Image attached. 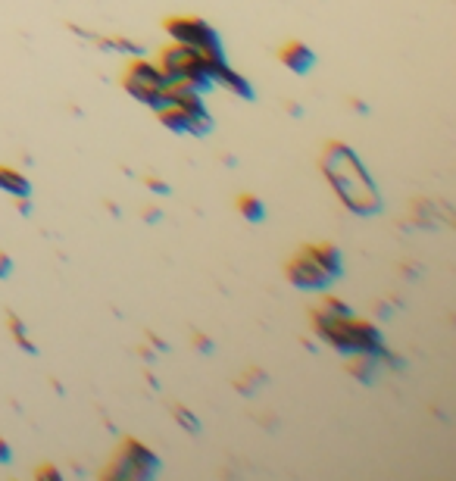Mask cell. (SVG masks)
I'll list each match as a JSON object with an SVG mask.
<instances>
[{"mask_svg": "<svg viewBox=\"0 0 456 481\" xmlns=\"http://www.w3.org/2000/svg\"><path fill=\"white\" fill-rule=\"evenodd\" d=\"M225 66V56H212L203 54L197 47L172 41L169 47L160 54V69L166 72L169 87H185V91H210L216 85V72Z\"/></svg>", "mask_w": 456, "mask_h": 481, "instance_id": "cell-3", "label": "cell"}, {"mask_svg": "<svg viewBox=\"0 0 456 481\" xmlns=\"http://www.w3.org/2000/svg\"><path fill=\"white\" fill-rule=\"evenodd\" d=\"M322 172H326L332 191L341 197V203L350 213L378 216L385 210V200H381V191L375 185L372 172L366 169V163L347 144L341 141L326 144V150H322Z\"/></svg>", "mask_w": 456, "mask_h": 481, "instance_id": "cell-1", "label": "cell"}, {"mask_svg": "<svg viewBox=\"0 0 456 481\" xmlns=\"http://www.w3.org/2000/svg\"><path fill=\"white\" fill-rule=\"evenodd\" d=\"M0 191H6L13 197H28L32 194V181L22 172L10 169V166H0Z\"/></svg>", "mask_w": 456, "mask_h": 481, "instance_id": "cell-12", "label": "cell"}, {"mask_svg": "<svg viewBox=\"0 0 456 481\" xmlns=\"http://www.w3.org/2000/svg\"><path fill=\"white\" fill-rule=\"evenodd\" d=\"M163 28L169 32V38H172V41L188 44V47H197V50H203V54H212V56H225L223 38H219V32L210 26L207 19L172 16V19L163 22Z\"/></svg>", "mask_w": 456, "mask_h": 481, "instance_id": "cell-6", "label": "cell"}, {"mask_svg": "<svg viewBox=\"0 0 456 481\" xmlns=\"http://www.w3.org/2000/svg\"><path fill=\"white\" fill-rule=\"evenodd\" d=\"M306 251H310L313 257L319 260V266L326 269L332 279H341V275H344V257H341V251H337L332 240H319V244H310Z\"/></svg>", "mask_w": 456, "mask_h": 481, "instance_id": "cell-10", "label": "cell"}, {"mask_svg": "<svg viewBox=\"0 0 456 481\" xmlns=\"http://www.w3.org/2000/svg\"><path fill=\"white\" fill-rule=\"evenodd\" d=\"M378 356H372V353H353L350 356V375H357L363 384H372V378H375V369H378Z\"/></svg>", "mask_w": 456, "mask_h": 481, "instance_id": "cell-13", "label": "cell"}, {"mask_svg": "<svg viewBox=\"0 0 456 481\" xmlns=\"http://www.w3.org/2000/svg\"><path fill=\"white\" fill-rule=\"evenodd\" d=\"M147 188H150V191H157V194H169V185H163L160 179H147Z\"/></svg>", "mask_w": 456, "mask_h": 481, "instance_id": "cell-19", "label": "cell"}, {"mask_svg": "<svg viewBox=\"0 0 456 481\" xmlns=\"http://www.w3.org/2000/svg\"><path fill=\"white\" fill-rule=\"evenodd\" d=\"M10 454H13L10 444H6L4 437H0V463H6V459H10Z\"/></svg>", "mask_w": 456, "mask_h": 481, "instance_id": "cell-21", "label": "cell"}, {"mask_svg": "<svg viewBox=\"0 0 456 481\" xmlns=\"http://www.w3.org/2000/svg\"><path fill=\"white\" fill-rule=\"evenodd\" d=\"M278 60H282L285 66H288L291 72H297V76H306V72L313 69L316 56H313V50L306 47V44L291 41V44H285V47L278 50Z\"/></svg>", "mask_w": 456, "mask_h": 481, "instance_id": "cell-9", "label": "cell"}, {"mask_svg": "<svg viewBox=\"0 0 456 481\" xmlns=\"http://www.w3.org/2000/svg\"><path fill=\"white\" fill-rule=\"evenodd\" d=\"M160 472V459L153 454L150 447H144L141 441H135V437H129V441L122 444V450L116 454V463L109 466L104 472L107 478H153Z\"/></svg>", "mask_w": 456, "mask_h": 481, "instance_id": "cell-7", "label": "cell"}, {"mask_svg": "<svg viewBox=\"0 0 456 481\" xmlns=\"http://www.w3.org/2000/svg\"><path fill=\"white\" fill-rule=\"evenodd\" d=\"M313 332L319 334V341H326L328 347L337 350L344 356L353 353H372L381 360L385 353V338H381V328L369 322V319L353 316H328L326 310L316 306L313 310Z\"/></svg>", "mask_w": 456, "mask_h": 481, "instance_id": "cell-2", "label": "cell"}, {"mask_svg": "<svg viewBox=\"0 0 456 481\" xmlns=\"http://www.w3.org/2000/svg\"><path fill=\"white\" fill-rule=\"evenodd\" d=\"M216 85H223L225 91H232L234 97H241V100H254L256 97V91H254V85L247 82L244 76H241V72H234L232 66H223V69L216 72Z\"/></svg>", "mask_w": 456, "mask_h": 481, "instance_id": "cell-11", "label": "cell"}, {"mask_svg": "<svg viewBox=\"0 0 456 481\" xmlns=\"http://www.w3.org/2000/svg\"><path fill=\"white\" fill-rule=\"evenodd\" d=\"M13 272V262H10V257L6 253H0V279H6V275Z\"/></svg>", "mask_w": 456, "mask_h": 481, "instance_id": "cell-18", "label": "cell"}, {"mask_svg": "<svg viewBox=\"0 0 456 481\" xmlns=\"http://www.w3.org/2000/svg\"><path fill=\"white\" fill-rule=\"evenodd\" d=\"M6 325H10V332H13V338H16V344L22 347V350H28V353H35V347L32 341H28V334H26V325L19 322V316H13V312H6Z\"/></svg>", "mask_w": 456, "mask_h": 481, "instance_id": "cell-15", "label": "cell"}, {"mask_svg": "<svg viewBox=\"0 0 456 481\" xmlns=\"http://www.w3.org/2000/svg\"><path fill=\"white\" fill-rule=\"evenodd\" d=\"M153 113L175 135H210L212 131V116L203 107V94L185 91V87H169L166 100Z\"/></svg>", "mask_w": 456, "mask_h": 481, "instance_id": "cell-4", "label": "cell"}, {"mask_svg": "<svg viewBox=\"0 0 456 481\" xmlns=\"http://www.w3.org/2000/svg\"><path fill=\"white\" fill-rule=\"evenodd\" d=\"M238 213L247 219V222H263L266 219V210H263V200L254 194H241L238 197Z\"/></svg>", "mask_w": 456, "mask_h": 481, "instance_id": "cell-14", "label": "cell"}, {"mask_svg": "<svg viewBox=\"0 0 456 481\" xmlns=\"http://www.w3.org/2000/svg\"><path fill=\"white\" fill-rule=\"evenodd\" d=\"M38 478H57V481H60V472H57L54 466H47V469L38 472Z\"/></svg>", "mask_w": 456, "mask_h": 481, "instance_id": "cell-22", "label": "cell"}, {"mask_svg": "<svg viewBox=\"0 0 456 481\" xmlns=\"http://www.w3.org/2000/svg\"><path fill=\"white\" fill-rule=\"evenodd\" d=\"M172 415H175V422H179V425L185 428L188 435H201V419H197V415L191 413L188 406H175Z\"/></svg>", "mask_w": 456, "mask_h": 481, "instance_id": "cell-16", "label": "cell"}, {"mask_svg": "<svg viewBox=\"0 0 456 481\" xmlns=\"http://www.w3.org/2000/svg\"><path fill=\"white\" fill-rule=\"evenodd\" d=\"M194 347H197V350H203V353H210V350H212V341H210V338H203V334H197V338H194Z\"/></svg>", "mask_w": 456, "mask_h": 481, "instance_id": "cell-20", "label": "cell"}, {"mask_svg": "<svg viewBox=\"0 0 456 481\" xmlns=\"http://www.w3.org/2000/svg\"><path fill=\"white\" fill-rule=\"evenodd\" d=\"M285 272H288V281L300 291H326L328 284L335 281L306 247L294 253V257L288 260V266H285Z\"/></svg>", "mask_w": 456, "mask_h": 481, "instance_id": "cell-8", "label": "cell"}, {"mask_svg": "<svg viewBox=\"0 0 456 481\" xmlns=\"http://www.w3.org/2000/svg\"><path fill=\"white\" fill-rule=\"evenodd\" d=\"M316 306H319V310H326L328 316H353V310L341 301V297H322Z\"/></svg>", "mask_w": 456, "mask_h": 481, "instance_id": "cell-17", "label": "cell"}, {"mask_svg": "<svg viewBox=\"0 0 456 481\" xmlns=\"http://www.w3.org/2000/svg\"><path fill=\"white\" fill-rule=\"evenodd\" d=\"M122 87H125V94H131L135 100H141L144 107L157 109L169 94V78H166V72L160 69V63L131 60L129 69H125Z\"/></svg>", "mask_w": 456, "mask_h": 481, "instance_id": "cell-5", "label": "cell"}]
</instances>
